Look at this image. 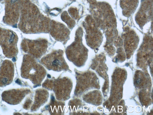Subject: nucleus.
<instances>
[{"instance_id": "obj_1", "label": "nucleus", "mask_w": 153, "mask_h": 115, "mask_svg": "<svg viewBox=\"0 0 153 115\" xmlns=\"http://www.w3.org/2000/svg\"><path fill=\"white\" fill-rule=\"evenodd\" d=\"M14 73L13 64L10 61L4 62L0 68V86L9 84L12 80Z\"/></svg>"}, {"instance_id": "obj_2", "label": "nucleus", "mask_w": 153, "mask_h": 115, "mask_svg": "<svg viewBox=\"0 0 153 115\" xmlns=\"http://www.w3.org/2000/svg\"><path fill=\"white\" fill-rule=\"evenodd\" d=\"M53 55L45 57L43 63L46 68L56 71L65 69L67 65L60 56Z\"/></svg>"}]
</instances>
